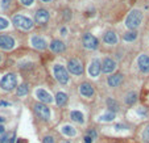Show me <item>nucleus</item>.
Masks as SVG:
<instances>
[{
  "instance_id": "8",
  "label": "nucleus",
  "mask_w": 149,
  "mask_h": 143,
  "mask_svg": "<svg viewBox=\"0 0 149 143\" xmlns=\"http://www.w3.org/2000/svg\"><path fill=\"white\" fill-rule=\"evenodd\" d=\"M15 47V40L10 36H0V49L3 50H12Z\"/></svg>"
},
{
  "instance_id": "40",
  "label": "nucleus",
  "mask_w": 149,
  "mask_h": 143,
  "mask_svg": "<svg viewBox=\"0 0 149 143\" xmlns=\"http://www.w3.org/2000/svg\"><path fill=\"white\" fill-rule=\"evenodd\" d=\"M40 1H42V3H49V1H52V0H40Z\"/></svg>"
},
{
  "instance_id": "19",
  "label": "nucleus",
  "mask_w": 149,
  "mask_h": 143,
  "mask_svg": "<svg viewBox=\"0 0 149 143\" xmlns=\"http://www.w3.org/2000/svg\"><path fill=\"white\" fill-rule=\"evenodd\" d=\"M56 103L58 106H63L67 103V95L63 93V92H58L56 95Z\"/></svg>"
},
{
  "instance_id": "10",
  "label": "nucleus",
  "mask_w": 149,
  "mask_h": 143,
  "mask_svg": "<svg viewBox=\"0 0 149 143\" xmlns=\"http://www.w3.org/2000/svg\"><path fill=\"white\" fill-rule=\"evenodd\" d=\"M137 66H139V68L141 72L148 74L149 72V56L145 55V54L140 55L139 59H137Z\"/></svg>"
},
{
  "instance_id": "24",
  "label": "nucleus",
  "mask_w": 149,
  "mask_h": 143,
  "mask_svg": "<svg viewBox=\"0 0 149 143\" xmlns=\"http://www.w3.org/2000/svg\"><path fill=\"white\" fill-rule=\"evenodd\" d=\"M123 38H124V41H128V42H132V41H135L137 38V33L136 30H131V32H127L124 36H123Z\"/></svg>"
},
{
  "instance_id": "25",
  "label": "nucleus",
  "mask_w": 149,
  "mask_h": 143,
  "mask_svg": "<svg viewBox=\"0 0 149 143\" xmlns=\"http://www.w3.org/2000/svg\"><path fill=\"white\" fill-rule=\"evenodd\" d=\"M28 92H29V88L27 84H21L17 88V96H25V95H28Z\"/></svg>"
},
{
  "instance_id": "38",
  "label": "nucleus",
  "mask_w": 149,
  "mask_h": 143,
  "mask_svg": "<svg viewBox=\"0 0 149 143\" xmlns=\"http://www.w3.org/2000/svg\"><path fill=\"white\" fill-rule=\"evenodd\" d=\"M61 33H62V36H66V33H67V29L62 28V29H61Z\"/></svg>"
},
{
  "instance_id": "7",
  "label": "nucleus",
  "mask_w": 149,
  "mask_h": 143,
  "mask_svg": "<svg viewBox=\"0 0 149 143\" xmlns=\"http://www.w3.org/2000/svg\"><path fill=\"white\" fill-rule=\"evenodd\" d=\"M82 42H83V46L88 50H95L98 47V40L94 37L90 33H86L82 37Z\"/></svg>"
},
{
  "instance_id": "41",
  "label": "nucleus",
  "mask_w": 149,
  "mask_h": 143,
  "mask_svg": "<svg viewBox=\"0 0 149 143\" xmlns=\"http://www.w3.org/2000/svg\"><path fill=\"white\" fill-rule=\"evenodd\" d=\"M3 122H4V118L1 117V115H0V124H3Z\"/></svg>"
},
{
  "instance_id": "11",
  "label": "nucleus",
  "mask_w": 149,
  "mask_h": 143,
  "mask_svg": "<svg viewBox=\"0 0 149 143\" xmlns=\"http://www.w3.org/2000/svg\"><path fill=\"white\" fill-rule=\"evenodd\" d=\"M115 68H116L115 60L111 59V58H104V60H103V63H102V71L104 72V74H111Z\"/></svg>"
},
{
  "instance_id": "9",
  "label": "nucleus",
  "mask_w": 149,
  "mask_h": 143,
  "mask_svg": "<svg viewBox=\"0 0 149 143\" xmlns=\"http://www.w3.org/2000/svg\"><path fill=\"white\" fill-rule=\"evenodd\" d=\"M34 21L40 25L46 24V22L49 21V13H48V11L42 9V8H41V9H37V12L34 15Z\"/></svg>"
},
{
  "instance_id": "6",
  "label": "nucleus",
  "mask_w": 149,
  "mask_h": 143,
  "mask_svg": "<svg viewBox=\"0 0 149 143\" xmlns=\"http://www.w3.org/2000/svg\"><path fill=\"white\" fill-rule=\"evenodd\" d=\"M67 68L73 75H82L83 74V66H82L81 60L77 59V58H73V59L69 60Z\"/></svg>"
},
{
  "instance_id": "32",
  "label": "nucleus",
  "mask_w": 149,
  "mask_h": 143,
  "mask_svg": "<svg viewBox=\"0 0 149 143\" xmlns=\"http://www.w3.org/2000/svg\"><path fill=\"white\" fill-rule=\"evenodd\" d=\"M8 142V134L4 133L1 137H0V143H7Z\"/></svg>"
},
{
  "instance_id": "34",
  "label": "nucleus",
  "mask_w": 149,
  "mask_h": 143,
  "mask_svg": "<svg viewBox=\"0 0 149 143\" xmlns=\"http://www.w3.org/2000/svg\"><path fill=\"white\" fill-rule=\"evenodd\" d=\"M20 1H21V3L24 4V5L29 7V5H32V4H33V1H34V0H20Z\"/></svg>"
},
{
  "instance_id": "21",
  "label": "nucleus",
  "mask_w": 149,
  "mask_h": 143,
  "mask_svg": "<svg viewBox=\"0 0 149 143\" xmlns=\"http://www.w3.org/2000/svg\"><path fill=\"white\" fill-rule=\"evenodd\" d=\"M107 108L110 109V112L116 113L119 110V104L114 99H107Z\"/></svg>"
},
{
  "instance_id": "20",
  "label": "nucleus",
  "mask_w": 149,
  "mask_h": 143,
  "mask_svg": "<svg viewBox=\"0 0 149 143\" xmlns=\"http://www.w3.org/2000/svg\"><path fill=\"white\" fill-rule=\"evenodd\" d=\"M70 117H71L73 121L78 122V124H83V114H82L81 112H78V110H73L71 113H70Z\"/></svg>"
},
{
  "instance_id": "5",
  "label": "nucleus",
  "mask_w": 149,
  "mask_h": 143,
  "mask_svg": "<svg viewBox=\"0 0 149 143\" xmlns=\"http://www.w3.org/2000/svg\"><path fill=\"white\" fill-rule=\"evenodd\" d=\"M33 109H34V112H36V114H37L41 120H45V121H48V120L50 118V110H49V108H48L45 104H42V103L34 104Z\"/></svg>"
},
{
  "instance_id": "43",
  "label": "nucleus",
  "mask_w": 149,
  "mask_h": 143,
  "mask_svg": "<svg viewBox=\"0 0 149 143\" xmlns=\"http://www.w3.org/2000/svg\"><path fill=\"white\" fill-rule=\"evenodd\" d=\"M0 60H1V56H0Z\"/></svg>"
},
{
  "instance_id": "22",
  "label": "nucleus",
  "mask_w": 149,
  "mask_h": 143,
  "mask_svg": "<svg viewBox=\"0 0 149 143\" xmlns=\"http://www.w3.org/2000/svg\"><path fill=\"white\" fill-rule=\"evenodd\" d=\"M62 133L65 134V135H67V137H75V135H77V130H75L73 126H70V125H65V126H63Z\"/></svg>"
},
{
  "instance_id": "13",
  "label": "nucleus",
  "mask_w": 149,
  "mask_h": 143,
  "mask_svg": "<svg viewBox=\"0 0 149 143\" xmlns=\"http://www.w3.org/2000/svg\"><path fill=\"white\" fill-rule=\"evenodd\" d=\"M100 71H102V64H100V62L98 59H94L90 64V68H88L90 75L95 78V76H98V75L100 74Z\"/></svg>"
},
{
  "instance_id": "39",
  "label": "nucleus",
  "mask_w": 149,
  "mask_h": 143,
  "mask_svg": "<svg viewBox=\"0 0 149 143\" xmlns=\"http://www.w3.org/2000/svg\"><path fill=\"white\" fill-rule=\"evenodd\" d=\"M115 129H127V128H125L124 125H116Z\"/></svg>"
},
{
  "instance_id": "33",
  "label": "nucleus",
  "mask_w": 149,
  "mask_h": 143,
  "mask_svg": "<svg viewBox=\"0 0 149 143\" xmlns=\"http://www.w3.org/2000/svg\"><path fill=\"white\" fill-rule=\"evenodd\" d=\"M42 143H54V139H53V138H52V137H49V135H48V137H45V138H44Z\"/></svg>"
},
{
  "instance_id": "28",
  "label": "nucleus",
  "mask_w": 149,
  "mask_h": 143,
  "mask_svg": "<svg viewBox=\"0 0 149 143\" xmlns=\"http://www.w3.org/2000/svg\"><path fill=\"white\" fill-rule=\"evenodd\" d=\"M8 21H7L5 19H3V17H0V30H3V29H7L8 28Z\"/></svg>"
},
{
  "instance_id": "1",
  "label": "nucleus",
  "mask_w": 149,
  "mask_h": 143,
  "mask_svg": "<svg viewBox=\"0 0 149 143\" xmlns=\"http://www.w3.org/2000/svg\"><path fill=\"white\" fill-rule=\"evenodd\" d=\"M141 21H143V13L140 12L139 9H133V11H131L129 15L127 16L125 25H127V28L131 29V30H136L140 26Z\"/></svg>"
},
{
  "instance_id": "26",
  "label": "nucleus",
  "mask_w": 149,
  "mask_h": 143,
  "mask_svg": "<svg viewBox=\"0 0 149 143\" xmlns=\"http://www.w3.org/2000/svg\"><path fill=\"white\" fill-rule=\"evenodd\" d=\"M114 118H115V113H112V112H108V113H106L104 115H102L100 117V121H103V122H111V121H114Z\"/></svg>"
},
{
  "instance_id": "12",
  "label": "nucleus",
  "mask_w": 149,
  "mask_h": 143,
  "mask_svg": "<svg viewBox=\"0 0 149 143\" xmlns=\"http://www.w3.org/2000/svg\"><path fill=\"white\" fill-rule=\"evenodd\" d=\"M79 92L84 97H91L94 95V88L90 83H82L79 87Z\"/></svg>"
},
{
  "instance_id": "17",
  "label": "nucleus",
  "mask_w": 149,
  "mask_h": 143,
  "mask_svg": "<svg viewBox=\"0 0 149 143\" xmlns=\"http://www.w3.org/2000/svg\"><path fill=\"white\" fill-rule=\"evenodd\" d=\"M121 81H123V75L121 74H115L112 75V76H110L108 78V85L110 87H119L121 84Z\"/></svg>"
},
{
  "instance_id": "35",
  "label": "nucleus",
  "mask_w": 149,
  "mask_h": 143,
  "mask_svg": "<svg viewBox=\"0 0 149 143\" xmlns=\"http://www.w3.org/2000/svg\"><path fill=\"white\" fill-rule=\"evenodd\" d=\"M91 142H93V139H91L88 135H86V137L83 138V143H91Z\"/></svg>"
},
{
  "instance_id": "27",
  "label": "nucleus",
  "mask_w": 149,
  "mask_h": 143,
  "mask_svg": "<svg viewBox=\"0 0 149 143\" xmlns=\"http://www.w3.org/2000/svg\"><path fill=\"white\" fill-rule=\"evenodd\" d=\"M143 139H144V142L149 143V125L144 129V131H143Z\"/></svg>"
},
{
  "instance_id": "18",
  "label": "nucleus",
  "mask_w": 149,
  "mask_h": 143,
  "mask_svg": "<svg viewBox=\"0 0 149 143\" xmlns=\"http://www.w3.org/2000/svg\"><path fill=\"white\" fill-rule=\"evenodd\" d=\"M103 41L106 42L107 45H115L118 42V36L114 33V32H107L103 36Z\"/></svg>"
},
{
  "instance_id": "3",
  "label": "nucleus",
  "mask_w": 149,
  "mask_h": 143,
  "mask_svg": "<svg viewBox=\"0 0 149 143\" xmlns=\"http://www.w3.org/2000/svg\"><path fill=\"white\" fill-rule=\"evenodd\" d=\"M13 24H15L16 28L22 29V30H29V29L33 28V21L21 15H17L13 17Z\"/></svg>"
},
{
  "instance_id": "16",
  "label": "nucleus",
  "mask_w": 149,
  "mask_h": 143,
  "mask_svg": "<svg viewBox=\"0 0 149 143\" xmlns=\"http://www.w3.org/2000/svg\"><path fill=\"white\" fill-rule=\"evenodd\" d=\"M50 49H52L53 53H62L65 50V44L59 40H53L52 44H50Z\"/></svg>"
},
{
  "instance_id": "2",
  "label": "nucleus",
  "mask_w": 149,
  "mask_h": 143,
  "mask_svg": "<svg viewBox=\"0 0 149 143\" xmlns=\"http://www.w3.org/2000/svg\"><path fill=\"white\" fill-rule=\"evenodd\" d=\"M16 85H17V78H16L15 74H7L0 81V87L4 91H7V92L13 91L16 88Z\"/></svg>"
},
{
  "instance_id": "37",
  "label": "nucleus",
  "mask_w": 149,
  "mask_h": 143,
  "mask_svg": "<svg viewBox=\"0 0 149 143\" xmlns=\"http://www.w3.org/2000/svg\"><path fill=\"white\" fill-rule=\"evenodd\" d=\"M10 104L7 103V101H0V106H8Z\"/></svg>"
},
{
  "instance_id": "23",
  "label": "nucleus",
  "mask_w": 149,
  "mask_h": 143,
  "mask_svg": "<svg viewBox=\"0 0 149 143\" xmlns=\"http://www.w3.org/2000/svg\"><path fill=\"white\" fill-rule=\"evenodd\" d=\"M125 104H128V105H133L137 101V95L135 93V92H129V93H127V96H125Z\"/></svg>"
},
{
  "instance_id": "4",
  "label": "nucleus",
  "mask_w": 149,
  "mask_h": 143,
  "mask_svg": "<svg viewBox=\"0 0 149 143\" xmlns=\"http://www.w3.org/2000/svg\"><path fill=\"white\" fill-rule=\"evenodd\" d=\"M53 72L56 79L59 81L61 84H67L69 83V74L66 71V68L61 64H56L53 67Z\"/></svg>"
},
{
  "instance_id": "31",
  "label": "nucleus",
  "mask_w": 149,
  "mask_h": 143,
  "mask_svg": "<svg viewBox=\"0 0 149 143\" xmlns=\"http://www.w3.org/2000/svg\"><path fill=\"white\" fill-rule=\"evenodd\" d=\"M70 17H71V13H70V11H69V9L63 11V19H65L66 21H69V20H70Z\"/></svg>"
},
{
  "instance_id": "42",
  "label": "nucleus",
  "mask_w": 149,
  "mask_h": 143,
  "mask_svg": "<svg viewBox=\"0 0 149 143\" xmlns=\"http://www.w3.org/2000/svg\"><path fill=\"white\" fill-rule=\"evenodd\" d=\"M62 143H69V142H62Z\"/></svg>"
},
{
  "instance_id": "36",
  "label": "nucleus",
  "mask_w": 149,
  "mask_h": 143,
  "mask_svg": "<svg viewBox=\"0 0 149 143\" xmlns=\"http://www.w3.org/2000/svg\"><path fill=\"white\" fill-rule=\"evenodd\" d=\"M4 133H5V131H4V126L3 125H0V137H1Z\"/></svg>"
},
{
  "instance_id": "29",
  "label": "nucleus",
  "mask_w": 149,
  "mask_h": 143,
  "mask_svg": "<svg viewBox=\"0 0 149 143\" xmlns=\"http://www.w3.org/2000/svg\"><path fill=\"white\" fill-rule=\"evenodd\" d=\"M11 3H12V0H1V9H8Z\"/></svg>"
},
{
  "instance_id": "30",
  "label": "nucleus",
  "mask_w": 149,
  "mask_h": 143,
  "mask_svg": "<svg viewBox=\"0 0 149 143\" xmlns=\"http://www.w3.org/2000/svg\"><path fill=\"white\" fill-rule=\"evenodd\" d=\"M87 135H88V137L91 138V139H96V137H98V134H96V131L94 130V129H90V130H88V134H87Z\"/></svg>"
},
{
  "instance_id": "14",
  "label": "nucleus",
  "mask_w": 149,
  "mask_h": 143,
  "mask_svg": "<svg viewBox=\"0 0 149 143\" xmlns=\"http://www.w3.org/2000/svg\"><path fill=\"white\" fill-rule=\"evenodd\" d=\"M36 95H37V97L40 99V101H41L42 104L53 103V99H52V96H50V95L48 93V92H46L45 89H37Z\"/></svg>"
},
{
  "instance_id": "15",
  "label": "nucleus",
  "mask_w": 149,
  "mask_h": 143,
  "mask_svg": "<svg viewBox=\"0 0 149 143\" xmlns=\"http://www.w3.org/2000/svg\"><path fill=\"white\" fill-rule=\"evenodd\" d=\"M31 42H32V46L36 47L37 50H45L46 49V42H45V40L41 38V37L34 36V37H32Z\"/></svg>"
}]
</instances>
